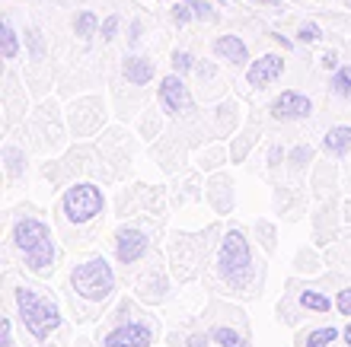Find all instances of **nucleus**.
<instances>
[{"label":"nucleus","mask_w":351,"mask_h":347,"mask_svg":"<svg viewBox=\"0 0 351 347\" xmlns=\"http://www.w3.org/2000/svg\"><path fill=\"white\" fill-rule=\"evenodd\" d=\"M13 246L23 252L26 265L32 271H48L55 265V239H51V229L36 217H26V220H16L13 223Z\"/></svg>","instance_id":"obj_1"},{"label":"nucleus","mask_w":351,"mask_h":347,"mask_svg":"<svg viewBox=\"0 0 351 347\" xmlns=\"http://www.w3.org/2000/svg\"><path fill=\"white\" fill-rule=\"evenodd\" d=\"M217 271L233 290H250L252 283V252L240 229H230L217 248Z\"/></svg>","instance_id":"obj_2"},{"label":"nucleus","mask_w":351,"mask_h":347,"mask_svg":"<svg viewBox=\"0 0 351 347\" xmlns=\"http://www.w3.org/2000/svg\"><path fill=\"white\" fill-rule=\"evenodd\" d=\"M16 309H19V322L26 325V331L36 341H45L51 331L61 329V309H58V303L36 290H29V287L16 290Z\"/></svg>","instance_id":"obj_3"},{"label":"nucleus","mask_w":351,"mask_h":347,"mask_svg":"<svg viewBox=\"0 0 351 347\" xmlns=\"http://www.w3.org/2000/svg\"><path fill=\"white\" fill-rule=\"evenodd\" d=\"M71 287L77 296H84L90 303H102L109 300L115 290V271L106 258H90L84 265H74L71 271Z\"/></svg>","instance_id":"obj_4"},{"label":"nucleus","mask_w":351,"mask_h":347,"mask_svg":"<svg viewBox=\"0 0 351 347\" xmlns=\"http://www.w3.org/2000/svg\"><path fill=\"white\" fill-rule=\"evenodd\" d=\"M61 207H64V214H67V220H71V223H90L96 214H102L106 198H102V192L96 188V185L84 182V185L67 188Z\"/></svg>","instance_id":"obj_5"},{"label":"nucleus","mask_w":351,"mask_h":347,"mask_svg":"<svg viewBox=\"0 0 351 347\" xmlns=\"http://www.w3.org/2000/svg\"><path fill=\"white\" fill-rule=\"evenodd\" d=\"M268 112H271V118H275V121H304V118H310L313 102H310V96H304V92L285 90L281 96H275V99H271Z\"/></svg>","instance_id":"obj_6"},{"label":"nucleus","mask_w":351,"mask_h":347,"mask_svg":"<svg viewBox=\"0 0 351 347\" xmlns=\"http://www.w3.org/2000/svg\"><path fill=\"white\" fill-rule=\"evenodd\" d=\"M154 344V329L147 322H121L102 338V347H150Z\"/></svg>","instance_id":"obj_7"},{"label":"nucleus","mask_w":351,"mask_h":347,"mask_svg":"<svg viewBox=\"0 0 351 347\" xmlns=\"http://www.w3.org/2000/svg\"><path fill=\"white\" fill-rule=\"evenodd\" d=\"M147 246H150V239L141 229H134V227L119 229V236H115V258H119V265L141 261V258L147 255Z\"/></svg>","instance_id":"obj_8"},{"label":"nucleus","mask_w":351,"mask_h":347,"mask_svg":"<svg viewBox=\"0 0 351 347\" xmlns=\"http://www.w3.org/2000/svg\"><path fill=\"white\" fill-rule=\"evenodd\" d=\"M160 105L169 112V115H179V112L189 109V102H192V96H189V86H185V80L179 77V73H169V77H163L160 80Z\"/></svg>","instance_id":"obj_9"},{"label":"nucleus","mask_w":351,"mask_h":347,"mask_svg":"<svg viewBox=\"0 0 351 347\" xmlns=\"http://www.w3.org/2000/svg\"><path fill=\"white\" fill-rule=\"evenodd\" d=\"M281 73H285V57L281 55H262V57H256V61L246 64V83L256 86V90H262V86H268V83H275Z\"/></svg>","instance_id":"obj_10"},{"label":"nucleus","mask_w":351,"mask_h":347,"mask_svg":"<svg viewBox=\"0 0 351 347\" xmlns=\"http://www.w3.org/2000/svg\"><path fill=\"white\" fill-rule=\"evenodd\" d=\"M214 55L233 67L250 64V48H246V42H243L240 36H221L214 42Z\"/></svg>","instance_id":"obj_11"},{"label":"nucleus","mask_w":351,"mask_h":347,"mask_svg":"<svg viewBox=\"0 0 351 347\" xmlns=\"http://www.w3.org/2000/svg\"><path fill=\"white\" fill-rule=\"evenodd\" d=\"M121 73H125V80L131 86H147L154 80V61H147V57H141V55H128L121 61Z\"/></svg>","instance_id":"obj_12"},{"label":"nucleus","mask_w":351,"mask_h":347,"mask_svg":"<svg viewBox=\"0 0 351 347\" xmlns=\"http://www.w3.org/2000/svg\"><path fill=\"white\" fill-rule=\"evenodd\" d=\"M323 150L332 156H345L351 150V128L348 125H335V128L326 131L323 138Z\"/></svg>","instance_id":"obj_13"},{"label":"nucleus","mask_w":351,"mask_h":347,"mask_svg":"<svg viewBox=\"0 0 351 347\" xmlns=\"http://www.w3.org/2000/svg\"><path fill=\"white\" fill-rule=\"evenodd\" d=\"M99 26H102V23H99V16H96L93 10H84V13H77V19H74V32L84 38V42H90V38L99 32Z\"/></svg>","instance_id":"obj_14"},{"label":"nucleus","mask_w":351,"mask_h":347,"mask_svg":"<svg viewBox=\"0 0 351 347\" xmlns=\"http://www.w3.org/2000/svg\"><path fill=\"white\" fill-rule=\"evenodd\" d=\"M0 55H3V61H13V57L19 55V36L10 23L0 26Z\"/></svg>","instance_id":"obj_15"},{"label":"nucleus","mask_w":351,"mask_h":347,"mask_svg":"<svg viewBox=\"0 0 351 347\" xmlns=\"http://www.w3.org/2000/svg\"><path fill=\"white\" fill-rule=\"evenodd\" d=\"M300 306L310 312H329L332 309V300H329L323 290H304L300 293Z\"/></svg>","instance_id":"obj_16"},{"label":"nucleus","mask_w":351,"mask_h":347,"mask_svg":"<svg viewBox=\"0 0 351 347\" xmlns=\"http://www.w3.org/2000/svg\"><path fill=\"white\" fill-rule=\"evenodd\" d=\"M211 338H214V344H221V347H250V341L243 338L240 331L227 329V325H221V329H214V331H211Z\"/></svg>","instance_id":"obj_17"},{"label":"nucleus","mask_w":351,"mask_h":347,"mask_svg":"<svg viewBox=\"0 0 351 347\" xmlns=\"http://www.w3.org/2000/svg\"><path fill=\"white\" fill-rule=\"evenodd\" d=\"M3 159H7V175L10 179H19L23 169H26V156L19 153L16 146H7V150H3Z\"/></svg>","instance_id":"obj_18"},{"label":"nucleus","mask_w":351,"mask_h":347,"mask_svg":"<svg viewBox=\"0 0 351 347\" xmlns=\"http://www.w3.org/2000/svg\"><path fill=\"white\" fill-rule=\"evenodd\" d=\"M335 338H342V331H335V329H316L306 335V344L304 347H329Z\"/></svg>","instance_id":"obj_19"},{"label":"nucleus","mask_w":351,"mask_h":347,"mask_svg":"<svg viewBox=\"0 0 351 347\" xmlns=\"http://www.w3.org/2000/svg\"><path fill=\"white\" fill-rule=\"evenodd\" d=\"M332 92L339 96V99H351V73H348V67H342V70L332 73Z\"/></svg>","instance_id":"obj_20"},{"label":"nucleus","mask_w":351,"mask_h":347,"mask_svg":"<svg viewBox=\"0 0 351 347\" xmlns=\"http://www.w3.org/2000/svg\"><path fill=\"white\" fill-rule=\"evenodd\" d=\"M189 7H192L195 19H208V23H214L217 19V10L211 7V0H185Z\"/></svg>","instance_id":"obj_21"},{"label":"nucleus","mask_w":351,"mask_h":347,"mask_svg":"<svg viewBox=\"0 0 351 347\" xmlns=\"http://www.w3.org/2000/svg\"><path fill=\"white\" fill-rule=\"evenodd\" d=\"M319 38H323V29L316 26V23H300V29H297V42L313 45V42H319Z\"/></svg>","instance_id":"obj_22"},{"label":"nucleus","mask_w":351,"mask_h":347,"mask_svg":"<svg viewBox=\"0 0 351 347\" xmlns=\"http://www.w3.org/2000/svg\"><path fill=\"white\" fill-rule=\"evenodd\" d=\"M192 70H195V57L189 51H173V73L185 77V73H192Z\"/></svg>","instance_id":"obj_23"},{"label":"nucleus","mask_w":351,"mask_h":347,"mask_svg":"<svg viewBox=\"0 0 351 347\" xmlns=\"http://www.w3.org/2000/svg\"><path fill=\"white\" fill-rule=\"evenodd\" d=\"M119 26H121V16H119V13H112V16L102 19V26H99L102 42H112V38H115V32H119Z\"/></svg>","instance_id":"obj_24"},{"label":"nucleus","mask_w":351,"mask_h":347,"mask_svg":"<svg viewBox=\"0 0 351 347\" xmlns=\"http://www.w3.org/2000/svg\"><path fill=\"white\" fill-rule=\"evenodd\" d=\"M192 19H195L192 7H189L185 0H176V3H173V23H179V26H185V23H192Z\"/></svg>","instance_id":"obj_25"},{"label":"nucleus","mask_w":351,"mask_h":347,"mask_svg":"<svg viewBox=\"0 0 351 347\" xmlns=\"http://www.w3.org/2000/svg\"><path fill=\"white\" fill-rule=\"evenodd\" d=\"M26 42H29V51H32V57H42V55H45V42H42V32H38V29H29V32H26Z\"/></svg>","instance_id":"obj_26"},{"label":"nucleus","mask_w":351,"mask_h":347,"mask_svg":"<svg viewBox=\"0 0 351 347\" xmlns=\"http://www.w3.org/2000/svg\"><path fill=\"white\" fill-rule=\"evenodd\" d=\"M310 159H313V150L310 146H297L294 153H291V169H304Z\"/></svg>","instance_id":"obj_27"},{"label":"nucleus","mask_w":351,"mask_h":347,"mask_svg":"<svg viewBox=\"0 0 351 347\" xmlns=\"http://www.w3.org/2000/svg\"><path fill=\"white\" fill-rule=\"evenodd\" d=\"M335 309L342 312V316H351V287L339 290V296H335Z\"/></svg>","instance_id":"obj_28"},{"label":"nucleus","mask_w":351,"mask_h":347,"mask_svg":"<svg viewBox=\"0 0 351 347\" xmlns=\"http://www.w3.org/2000/svg\"><path fill=\"white\" fill-rule=\"evenodd\" d=\"M0 347H13V325H10V319L0 322Z\"/></svg>","instance_id":"obj_29"},{"label":"nucleus","mask_w":351,"mask_h":347,"mask_svg":"<svg viewBox=\"0 0 351 347\" xmlns=\"http://www.w3.org/2000/svg\"><path fill=\"white\" fill-rule=\"evenodd\" d=\"M211 335H204V331H195V335H189V341H185V347H208L211 344Z\"/></svg>","instance_id":"obj_30"},{"label":"nucleus","mask_w":351,"mask_h":347,"mask_svg":"<svg viewBox=\"0 0 351 347\" xmlns=\"http://www.w3.org/2000/svg\"><path fill=\"white\" fill-rule=\"evenodd\" d=\"M319 64H323L326 70H335V67H339V55H335V51H326V55L319 57Z\"/></svg>","instance_id":"obj_31"},{"label":"nucleus","mask_w":351,"mask_h":347,"mask_svg":"<svg viewBox=\"0 0 351 347\" xmlns=\"http://www.w3.org/2000/svg\"><path fill=\"white\" fill-rule=\"evenodd\" d=\"M128 42H131V45H138V42H141V23H138V19L131 23V36H128Z\"/></svg>","instance_id":"obj_32"},{"label":"nucleus","mask_w":351,"mask_h":347,"mask_svg":"<svg viewBox=\"0 0 351 347\" xmlns=\"http://www.w3.org/2000/svg\"><path fill=\"white\" fill-rule=\"evenodd\" d=\"M195 73H198V77H214V67L211 64H195Z\"/></svg>","instance_id":"obj_33"},{"label":"nucleus","mask_w":351,"mask_h":347,"mask_svg":"<svg viewBox=\"0 0 351 347\" xmlns=\"http://www.w3.org/2000/svg\"><path fill=\"white\" fill-rule=\"evenodd\" d=\"M281 156H285V153H281V150H278V146H271V153H268V166H271V169H275V166H278V159H281Z\"/></svg>","instance_id":"obj_34"},{"label":"nucleus","mask_w":351,"mask_h":347,"mask_svg":"<svg viewBox=\"0 0 351 347\" xmlns=\"http://www.w3.org/2000/svg\"><path fill=\"white\" fill-rule=\"evenodd\" d=\"M342 338H345V347H351V325H345V331H342Z\"/></svg>","instance_id":"obj_35"},{"label":"nucleus","mask_w":351,"mask_h":347,"mask_svg":"<svg viewBox=\"0 0 351 347\" xmlns=\"http://www.w3.org/2000/svg\"><path fill=\"white\" fill-rule=\"evenodd\" d=\"M256 3H265V7H275L278 0H256Z\"/></svg>","instance_id":"obj_36"},{"label":"nucleus","mask_w":351,"mask_h":347,"mask_svg":"<svg viewBox=\"0 0 351 347\" xmlns=\"http://www.w3.org/2000/svg\"><path fill=\"white\" fill-rule=\"evenodd\" d=\"M348 73H351V64H348Z\"/></svg>","instance_id":"obj_37"}]
</instances>
